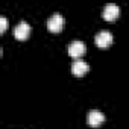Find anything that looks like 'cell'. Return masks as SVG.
Wrapping results in <instances>:
<instances>
[{"label":"cell","mask_w":129,"mask_h":129,"mask_svg":"<svg viewBox=\"0 0 129 129\" xmlns=\"http://www.w3.org/2000/svg\"><path fill=\"white\" fill-rule=\"evenodd\" d=\"M64 26V17L59 12H53L49 18H47V27L52 32H59Z\"/></svg>","instance_id":"6da1fadb"},{"label":"cell","mask_w":129,"mask_h":129,"mask_svg":"<svg viewBox=\"0 0 129 129\" xmlns=\"http://www.w3.org/2000/svg\"><path fill=\"white\" fill-rule=\"evenodd\" d=\"M29 34H30V24H29L27 21L21 20V21H18V23L15 24V27H14V35H15V38H18V40H26V38L29 37Z\"/></svg>","instance_id":"7a4b0ae2"},{"label":"cell","mask_w":129,"mask_h":129,"mask_svg":"<svg viewBox=\"0 0 129 129\" xmlns=\"http://www.w3.org/2000/svg\"><path fill=\"white\" fill-rule=\"evenodd\" d=\"M69 53L75 58H79L85 53V43L81 41V40H73L70 44H69Z\"/></svg>","instance_id":"3957f363"},{"label":"cell","mask_w":129,"mask_h":129,"mask_svg":"<svg viewBox=\"0 0 129 129\" xmlns=\"http://www.w3.org/2000/svg\"><path fill=\"white\" fill-rule=\"evenodd\" d=\"M118 12H120L118 5L111 2V3H106V5H105V8H103V11H102V15H103L105 20H114V18L118 17Z\"/></svg>","instance_id":"277c9868"},{"label":"cell","mask_w":129,"mask_h":129,"mask_svg":"<svg viewBox=\"0 0 129 129\" xmlns=\"http://www.w3.org/2000/svg\"><path fill=\"white\" fill-rule=\"evenodd\" d=\"M87 121L91 126H100L105 121V114L102 111H99V109H91L88 112V115H87Z\"/></svg>","instance_id":"5b68a950"},{"label":"cell","mask_w":129,"mask_h":129,"mask_svg":"<svg viewBox=\"0 0 129 129\" xmlns=\"http://www.w3.org/2000/svg\"><path fill=\"white\" fill-rule=\"evenodd\" d=\"M88 70H90L88 62L84 61V59H81V58L76 59V61H73V64H72V72H73V75H76V76H82V75H85Z\"/></svg>","instance_id":"8992f818"},{"label":"cell","mask_w":129,"mask_h":129,"mask_svg":"<svg viewBox=\"0 0 129 129\" xmlns=\"http://www.w3.org/2000/svg\"><path fill=\"white\" fill-rule=\"evenodd\" d=\"M94 40H96V44L99 47H106L112 43V34L109 30H100V32L96 34Z\"/></svg>","instance_id":"52a82bcc"},{"label":"cell","mask_w":129,"mask_h":129,"mask_svg":"<svg viewBox=\"0 0 129 129\" xmlns=\"http://www.w3.org/2000/svg\"><path fill=\"white\" fill-rule=\"evenodd\" d=\"M6 26H8V18L5 15H0V30L3 32L6 29Z\"/></svg>","instance_id":"ba28073f"}]
</instances>
